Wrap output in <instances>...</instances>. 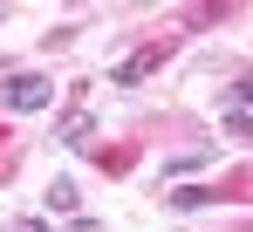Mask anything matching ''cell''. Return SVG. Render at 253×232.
Returning a JSON list of instances; mask_svg holds the SVG:
<instances>
[{
  "label": "cell",
  "mask_w": 253,
  "mask_h": 232,
  "mask_svg": "<svg viewBox=\"0 0 253 232\" xmlns=\"http://www.w3.org/2000/svg\"><path fill=\"white\" fill-rule=\"evenodd\" d=\"M212 185H185V192H171V205H178V212H199V205H212Z\"/></svg>",
  "instance_id": "obj_3"
},
{
  "label": "cell",
  "mask_w": 253,
  "mask_h": 232,
  "mask_svg": "<svg viewBox=\"0 0 253 232\" xmlns=\"http://www.w3.org/2000/svg\"><path fill=\"white\" fill-rule=\"evenodd\" d=\"M158 62H165V41H151V48H137V55H130V62H124V69H117L110 82H144L151 69H158Z\"/></svg>",
  "instance_id": "obj_2"
},
{
  "label": "cell",
  "mask_w": 253,
  "mask_h": 232,
  "mask_svg": "<svg viewBox=\"0 0 253 232\" xmlns=\"http://www.w3.org/2000/svg\"><path fill=\"white\" fill-rule=\"evenodd\" d=\"M48 96H55V89H48L42 76H14L7 89H0V103H7V110H42Z\"/></svg>",
  "instance_id": "obj_1"
},
{
  "label": "cell",
  "mask_w": 253,
  "mask_h": 232,
  "mask_svg": "<svg viewBox=\"0 0 253 232\" xmlns=\"http://www.w3.org/2000/svg\"><path fill=\"white\" fill-rule=\"evenodd\" d=\"M240 103H253V76H240Z\"/></svg>",
  "instance_id": "obj_4"
}]
</instances>
